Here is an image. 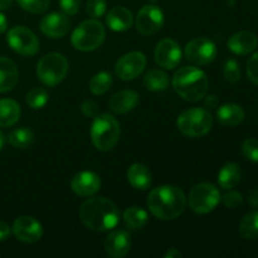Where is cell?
<instances>
[{
  "label": "cell",
  "instance_id": "cell-32",
  "mask_svg": "<svg viewBox=\"0 0 258 258\" xmlns=\"http://www.w3.org/2000/svg\"><path fill=\"white\" fill-rule=\"evenodd\" d=\"M17 2L22 9L32 14L44 13L49 7V0H17Z\"/></svg>",
  "mask_w": 258,
  "mask_h": 258
},
{
  "label": "cell",
  "instance_id": "cell-33",
  "mask_svg": "<svg viewBox=\"0 0 258 258\" xmlns=\"http://www.w3.org/2000/svg\"><path fill=\"white\" fill-rule=\"evenodd\" d=\"M223 75L228 82H238L241 80V67H239L238 62L236 59H232V58L227 59L223 66Z\"/></svg>",
  "mask_w": 258,
  "mask_h": 258
},
{
  "label": "cell",
  "instance_id": "cell-8",
  "mask_svg": "<svg viewBox=\"0 0 258 258\" xmlns=\"http://www.w3.org/2000/svg\"><path fill=\"white\" fill-rule=\"evenodd\" d=\"M221 202V193L211 183H199L189 193V207L198 214L213 212Z\"/></svg>",
  "mask_w": 258,
  "mask_h": 258
},
{
  "label": "cell",
  "instance_id": "cell-23",
  "mask_svg": "<svg viewBox=\"0 0 258 258\" xmlns=\"http://www.w3.org/2000/svg\"><path fill=\"white\" fill-rule=\"evenodd\" d=\"M127 180L135 189L146 190L151 185V173L144 164L135 163L128 168Z\"/></svg>",
  "mask_w": 258,
  "mask_h": 258
},
{
  "label": "cell",
  "instance_id": "cell-6",
  "mask_svg": "<svg viewBox=\"0 0 258 258\" xmlns=\"http://www.w3.org/2000/svg\"><path fill=\"white\" fill-rule=\"evenodd\" d=\"M179 131L189 138H202L211 131L213 117L206 108H188L179 115L176 120Z\"/></svg>",
  "mask_w": 258,
  "mask_h": 258
},
{
  "label": "cell",
  "instance_id": "cell-43",
  "mask_svg": "<svg viewBox=\"0 0 258 258\" xmlns=\"http://www.w3.org/2000/svg\"><path fill=\"white\" fill-rule=\"evenodd\" d=\"M165 258H180L181 253L176 248H170L165 254H164Z\"/></svg>",
  "mask_w": 258,
  "mask_h": 258
},
{
  "label": "cell",
  "instance_id": "cell-13",
  "mask_svg": "<svg viewBox=\"0 0 258 258\" xmlns=\"http://www.w3.org/2000/svg\"><path fill=\"white\" fill-rule=\"evenodd\" d=\"M155 62L165 70H174L181 60L180 45L173 39L160 40L155 48Z\"/></svg>",
  "mask_w": 258,
  "mask_h": 258
},
{
  "label": "cell",
  "instance_id": "cell-37",
  "mask_svg": "<svg viewBox=\"0 0 258 258\" xmlns=\"http://www.w3.org/2000/svg\"><path fill=\"white\" fill-rule=\"evenodd\" d=\"M247 76L253 85L258 86V52L254 53L247 62Z\"/></svg>",
  "mask_w": 258,
  "mask_h": 258
},
{
  "label": "cell",
  "instance_id": "cell-21",
  "mask_svg": "<svg viewBox=\"0 0 258 258\" xmlns=\"http://www.w3.org/2000/svg\"><path fill=\"white\" fill-rule=\"evenodd\" d=\"M19 72L12 59L0 57V93L9 92L17 86Z\"/></svg>",
  "mask_w": 258,
  "mask_h": 258
},
{
  "label": "cell",
  "instance_id": "cell-28",
  "mask_svg": "<svg viewBox=\"0 0 258 258\" xmlns=\"http://www.w3.org/2000/svg\"><path fill=\"white\" fill-rule=\"evenodd\" d=\"M239 233L247 241L258 238V211H252L242 218L239 223Z\"/></svg>",
  "mask_w": 258,
  "mask_h": 258
},
{
  "label": "cell",
  "instance_id": "cell-9",
  "mask_svg": "<svg viewBox=\"0 0 258 258\" xmlns=\"http://www.w3.org/2000/svg\"><path fill=\"white\" fill-rule=\"evenodd\" d=\"M7 42L14 52L25 57L37 54L39 50V39L37 35L32 30L22 25L12 28L8 32Z\"/></svg>",
  "mask_w": 258,
  "mask_h": 258
},
{
  "label": "cell",
  "instance_id": "cell-16",
  "mask_svg": "<svg viewBox=\"0 0 258 258\" xmlns=\"http://www.w3.org/2000/svg\"><path fill=\"white\" fill-rule=\"evenodd\" d=\"M71 188L80 197H92L100 190L101 179L93 171H81L72 178Z\"/></svg>",
  "mask_w": 258,
  "mask_h": 258
},
{
  "label": "cell",
  "instance_id": "cell-35",
  "mask_svg": "<svg viewBox=\"0 0 258 258\" xmlns=\"http://www.w3.org/2000/svg\"><path fill=\"white\" fill-rule=\"evenodd\" d=\"M242 153L249 161L258 163V140L257 139H246L242 144Z\"/></svg>",
  "mask_w": 258,
  "mask_h": 258
},
{
  "label": "cell",
  "instance_id": "cell-20",
  "mask_svg": "<svg viewBox=\"0 0 258 258\" xmlns=\"http://www.w3.org/2000/svg\"><path fill=\"white\" fill-rule=\"evenodd\" d=\"M139 102V95L133 90H122L115 93L110 100V108L115 113L123 115L136 107Z\"/></svg>",
  "mask_w": 258,
  "mask_h": 258
},
{
  "label": "cell",
  "instance_id": "cell-2",
  "mask_svg": "<svg viewBox=\"0 0 258 258\" xmlns=\"http://www.w3.org/2000/svg\"><path fill=\"white\" fill-rule=\"evenodd\" d=\"M186 197L175 185H161L153 189L148 197V207L153 216L161 221H173L184 212Z\"/></svg>",
  "mask_w": 258,
  "mask_h": 258
},
{
  "label": "cell",
  "instance_id": "cell-14",
  "mask_svg": "<svg viewBox=\"0 0 258 258\" xmlns=\"http://www.w3.org/2000/svg\"><path fill=\"white\" fill-rule=\"evenodd\" d=\"M12 229L14 236L24 243H35L43 236L42 224L29 216H22L15 219Z\"/></svg>",
  "mask_w": 258,
  "mask_h": 258
},
{
  "label": "cell",
  "instance_id": "cell-31",
  "mask_svg": "<svg viewBox=\"0 0 258 258\" xmlns=\"http://www.w3.org/2000/svg\"><path fill=\"white\" fill-rule=\"evenodd\" d=\"M27 105L33 110H39L43 108L49 101V96H48L47 91L44 88L35 87L32 88L29 92L27 93Z\"/></svg>",
  "mask_w": 258,
  "mask_h": 258
},
{
  "label": "cell",
  "instance_id": "cell-34",
  "mask_svg": "<svg viewBox=\"0 0 258 258\" xmlns=\"http://www.w3.org/2000/svg\"><path fill=\"white\" fill-rule=\"evenodd\" d=\"M106 9H107L106 0H88L86 5V12L92 19H98L105 15Z\"/></svg>",
  "mask_w": 258,
  "mask_h": 258
},
{
  "label": "cell",
  "instance_id": "cell-25",
  "mask_svg": "<svg viewBox=\"0 0 258 258\" xmlns=\"http://www.w3.org/2000/svg\"><path fill=\"white\" fill-rule=\"evenodd\" d=\"M20 117V106L12 98L0 100V127L15 125Z\"/></svg>",
  "mask_w": 258,
  "mask_h": 258
},
{
  "label": "cell",
  "instance_id": "cell-36",
  "mask_svg": "<svg viewBox=\"0 0 258 258\" xmlns=\"http://www.w3.org/2000/svg\"><path fill=\"white\" fill-rule=\"evenodd\" d=\"M222 202H223V204L227 208L236 209L243 203V197H242V194L238 193V191L231 190L222 198Z\"/></svg>",
  "mask_w": 258,
  "mask_h": 258
},
{
  "label": "cell",
  "instance_id": "cell-17",
  "mask_svg": "<svg viewBox=\"0 0 258 258\" xmlns=\"http://www.w3.org/2000/svg\"><path fill=\"white\" fill-rule=\"evenodd\" d=\"M131 247V239L128 232L123 229H116L107 236L105 241L106 253L112 258H122L128 253Z\"/></svg>",
  "mask_w": 258,
  "mask_h": 258
},
{
  "label": "cell",
  "instance_id": "cell-48",
  "mask_svg": "<svg viewBox=\"0 0 258 258\" xmlns=\"http://www.w3.org/2000/svg\"><path fill=\"white\" fill-rule=\"evenodd\" d=\"M150 2H158V0H150Z\"/></svg>",
  "mask_w": 258,
  "mask_h": 258
},
{
  "label": "cell",
  "instance_id": "cell-39",
  "mask_svg": "<svg viewBox=\"0 0 258 258\" xmlns=\"http://www.w3.org/2000/svg\"><path fill=\"white\" fill-rule=\"evenodd\" d=\"M81 111H82L83 115H85L86 117L90 118H95L96 116L100 115V113H98L97 103L93 102V101L91 100L83 101L82 105H81Z\"/></svg>",
  "mask_w": 258,
  "mask_h": 258
},
{
  "label": "cell",
  "instance_id": "cell-12",
  "mask_svg": "<svg viewBox=\"0 0 258 258\" xmlns=\"http://www.w3.org/2000/svg\"><path fill=\"white\" fill-rule=\"evenodd\" d=\"M146 63H148V59L144 53H126L116 62L115 73L122 81H133L144 72Z\"/></svg>",
  "mask_w": 258,
  "mask_h": 258
},
{
  "label": "cell",
  "instance_id": "cell-45",
  "mask_svg": "<svg viewBox=\"0 0 258 258\" xmlns=\"http://www.w3.org/2000/svg\"><path fill=\"white\" fill-rule=\"evenodd\" d=\"M13 4V0H0V10H8Z\"/></svg>",
  "mask_w": 258,
  "mask_h": 258
},
{
  "label": "cell",
  "instance_id": "cell-15",
  "mask_svg": "<svg viewBox=\"0 0 258 258\" xmlns=\"http://www.w3.org/2000/svg\"><path fill=\"white\" fill-rule=\"evenodd\" d=\"M43 34L49 38H62L70 32L71 20L64 13H50L45 15L39 24Z\"/></svg>",
  "mask_w": 258,
  "mask_h": 258
},
{
  "label": "cell",
  "instance_id": "cell-24",
  "mask_svg": "<svg viewBox=\"0 0 258 258\" xmlns=\"http://www.w3.org/2000/svg\"><path fill=\"white\" fill-rule=\"evenodd\" d=\"M242 179V170L238 164L227 163L221 168L218 173V184L226 190L236 188Z\"/></svg>",
  "mask_w": 258,
  "mask_h": 258
},
{
  "label": "cell",
  "instance_id": "cell-46",
  "mask_svg": "<svg viewBox=\"0 0 258 258\" xmlns=\"http://www.w3.org/2000/svg\"><path fill=\"white\" fill-rule=\"evenodd\" d=\"M4 143H5V138H4V135H3L2 131H0V151H2L3 146H4Z\"/></svg>",
  "mask_w": 258,
  "mask_h": 258
},
{
  "label": "cell",
  "instance_id": "cell-4",
  "mask_svg": "<svg viewBox=\"0 0 258 258\" xmlns=\"http://www.w3.org/2000/svg\"><path fill=\"white\" fill-rule=\"evenodd\" d=\"M120 123L110 113H101L95 117L91 127V140L100 151H108L115 148L120 139Z\"/></svg>",
  "mask_w": 258,
  "mask_h": 258
},
{
  "label": "cell",
  "instance_id": "cell-11",
  "mask_svg": "<svg viewBox=\"0 0 258 258\" xmlns=\"http://www.w3.org/2000/svg\"><path fill=\"white\" fill-rule=\"evenodd\" d=\"M163 24L164 13L156 5H144L136 15V29L145 37L158 33Z\"/></svg>",
  "mask_w": 258,
  "mask_h": 258
},
{
  "label": "cell",
  "instance_id": "cell-10",
  "mask_svg": "<svg viewBox=\"0 0 258 258\" xmlns=\"http://www.w3.org/2000/svg\"><path fill=\"white\" fill-rule=\"evenodd\" d=\"M184 54L188 62L196 66H207L217 57V47L213 40L204 37L191 39L185 45Z\"/></svg>",
  "mask_w": 258,
  "mask_h": 258
},
{
  "label": "cell",
  "instance_id": "cell-29",
  "mask_svg": "<svg viewBox=\"0 0 258 258\" xmlns=\"http://www.w3.org/2000/svg\"><path fill=\"white\" fill-rule=\"evenodd\" d=\"M8 141L17 149H27L34 141V133L28 127L15 128L8 136Z\"/></svg>",
  "mask_w": 258,
  "mask_h": 258
},
{
  "label": "cell",
  "instance_id": "cell-5",
  "mask_svg": "<svg viewBox=\"0 0 258 258\" xmlns=\"http://www.w3.org/2000/svg\"><path fill=\"white\" fill-rule=\"evenodd\" d=\"M105 38V27L98 20L90 19L82 22L73 30L71 42L73 47L81 52H92L102 45Z\"/></svg>",
  "mask_w": 258,
  "mask_h": 258
},
{
  "label": "cell",
  "instance_id": "cell-3",
  "mask_svg": "<svg viewBox=\"0 0 258 258\" xmlns=\"http://www.w3.org/2000/svg\"><path fill=\"white\" fill-rule=\"evenodd\" d=\"M173 87L183 100L198 102L206 97L209 88V81L206 73L194 66L181 67L174 73Z\"/></svg>",
  "mask_w": 258,
  "mask_h": 258
},
{
  "label": "cell",
  "instance_id": "cell-38",
  "mask_svg": "<svg viewBox=\"0 0 258 258\" xmlns=\"http://www.w3.org/2000/svg\"><path fill=\"white\" fill-rule=\"evenodd\" d=\"M60 9L67 15H75L80 10L81 0H59Z\"/></svg>",
  "mask_w": 258,
  "mask_h": 258
},
{
  "label": "cell",
  "instance_id": "cell-42",
  "mask_svg": "<svg viewBox=\"0 0 258 258\" xmlns=\"http://www.w3.org/2000/svg\"><path fill=\"white\" fill-rule=\"evenodd\" d=\"M248 202L252 207H258V190H252L249 193Z\"/></svg>",
  "mask_w": 258,
  "mask_h": 258
},
{
  "label": "cell",
  "instance_id": "cell-30",
  "mask_svg": "<svg viewBox=\"0 0 258 258\" xmlns=\"http://www.w3.org/2000/svg\"><path fill=\"white\" fill-rule=\"evenodd\" d=\"M112 86V76L108 72H100L90 81V90L93 95H103Z\"/></svg>",
  "mask_w": 258,
  "mask_h": 258
},
{
  "label": "cell",
  "instance_id": "cell-7",
  "mask_svg": "<svg viewBox=\"0 0 258 258\" xmlns=\"http://www.w3.org/2000/svg\"><path fill=\"white\" fill-rule=\"evenodd\" d=\"M68 60L60 53H48L37 64V76L43 85L54 87L59 85L68 73Z\"/></svg>",
  "mask_w": 258,
  "mask_h": 258
},
{
  "label": "cell",
  "instance_id": "cell-44",
  "mask_svg": "<svg viewBox=\"0 0 258 258\" xmlns=\"http://www.w3.org/2000/svg\"><path fill=\"white\" fill-rule=\"evenodd\" d=\"M8 29V20L3 13H0V33H4Z\"/></svg>",
  "mask_w": 258,
  "mask_h": 258
},
{
  "label": "cell",
  "instance_id": "cell-40",
  "mask_svg": "<svg viewBox=\"0 0 258 258\" xmlns=\"http://www.w3.org/2000/svg\"><path fill=\"white\" fill-rule=\"evenodd\" d=\"M10 236V227L7 222L0 221V242L5 241Z\"/></svg>",
  "mask_w": 258,
  "mask_h": 258
},
{
  "label": "cell",
  "instance_id": "cell-26",
  "mask_svg": "<svg viewBox=\"0 0 258 258\" xmlns=\"http://www.w3.org/2000/svg\"><path fill=\"white\" fill-rule=\"evenodd\" d=\"M148 212L139 207H131L123 212V222L125 226L131 231L141 229L148 223Z\"/></svg>",
  "mask_w": 258,
  "mask_h": 258
},
{
  "label": "cell",
  "instance_id": "cell-1",
  "mask_svg": "<svg viewBox=\"0 0 258 258\" xmlns=\"http://www.w3.org/2000/svg\"><path fill=\"white\" fill-rule=\"evenodd\" d=\"M80 218L91 231L105 232L117 226L120 211L110 199L95 197L83 202L80 208Z\"/></svg>",
  "mask_w": 258,
  "mask_h": 258
},
{
  "label": "cell",
  "instance_id": "cell-18",
  "mask_svg": "<svg viewBox=\"0 0 258 258\" xmlns=\"http://www.w3.org/2000/svg\"><path fill=\"white\" fill-rule=\"evenodd\" d=\"M258 45V38L254 33L241 30L228 39V48L237 55H246L253 52Z\"/></svg>",
  "mask_w": 258,
  "mask_h": 258
},
{
  "label": "cell",
  "instance_id": "cell-19",
  "mask_svg": "<svg viewBox=\"0 0 258 258\" xmlns=\"http://www.w3.org/2000/svg\"><path fill=\"white\" fill-rule=\"evenodd\" d=\"M133 13L123 7H115L106 15V24L113 32H126L133 27Z\"/></svg>",
  "mask_w": 258,
  "mask_h": 258
},
{
  "label": "cell",
  "instance_id": "cell-27",
  "mask_svg": "<svg viewBox=\"0 0 258 258\" xmlns=\"http://www.w3.org/2000/svg\"><path fill=\"white\" fill-rule=\"evenodd\" d=\"M143 83L149 91L160 92L168 88L169 76L160 70H150L144 76Z\"/></svg>",
  "mask_w": 258,
  "mask_h": 258
},
{
  "label": "cell",
  "instance_id": "cell-41",
  "mask_svg": "<svg viewBox=\"0 0 258 258\" xmlns=\"http://www.w3.org/2000/svg\"><path fill=\"white\" fill-rule=\"evenodd\" d=\"M218 102H219V100L216 95H209L206 100V107L214 108L218 106Z\"/></svg>",
  "mask_w": 258,
  "mask_h": 258
},
{
  "label": "cell",
  "instance_id": "cell-22",
  "mask_svg": "<svg viewBox=\"0 0 258 258\" xmlns=\"http://www.w3.org/2000/svg\"><path fill=\"white\" fill-rule=\"evenodd\" d=\"M217 120L223 126L233 127L244 120V110L237 103H226L217 111Z\"/></svg>",
  "mask_w": 258,
  "mask_h": 258
},
{
  "label": "cell",
  "instance_id": "cell-47",
  "mask_svg": "<svg viewBox=\"0 0 258 258\" xmlns=\"http://www.w3.org/2000/svg\"><path fill=\"white\" fill-rule=\"evenodd\" d=\"M234 2H236V0H228L229 5H233V4H234Z\"/></svg>",
  "mask_w": 258,
  "mask_h": 258
}]
</instances>
